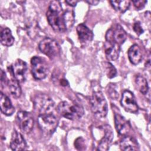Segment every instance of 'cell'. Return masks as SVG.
<instances>
[{"mask_svg":"<svg viewBox=\"0 0 151 151\" xmlns=\"http://www.w3.org/2000/svg\"><path fill=\"white\" fill-rule=\"evenodd\" d=\"M64 13L60 1H52L50 2L47 12V18L49 24L55 32H63L67 29Z\"/></svg>","mask_w":151,"mask_h":151,"instance_id":"6da1fadb","label":"cell"},{"mask_svg":"<svg viewBox=\"0 0 151 151\" xmlns=\"http://www.w3.org/2000/svg\"><path fill=\"white\" fill-rule=\"evenodd\" d=\"M58 113L63 117L70 120H77L81 118L84 113L83 107L76 103L63 101L57 106Z\"/></svg>","mask_w":151,"mask_h":151,"instance_id":"7a4b0ae2","label":"cell"},{"mask_svg":"<svg viewBox=\"0 0 151 151\" xmlns=\"http://www.w3.org/2000/svg\"><path fill=\"white\" fill-rule=\"evenodd\" d=\"M91 109L97 117L103 118L107 114V103L101 91H94L90 100Z\"/></svg>","mask_w":151,"mask_h":151,"instance_id":"3957f363","label":"cell"},{"mask_svg":"<svg viewBox=\"0 0 151 151\" xmlns=\"http://www.w3.org/2000/svg\"><path fill=\"white\" fill-rule=\"evenodd\" d=\"M37 122L41 130L47 134H52L58 124L57 117L51 113L39 114Z\"/></svg>","mask_w":151,"mask_h":151,"instance_id":"277c9868","label":"cell"},{"mask_svg":"<svg viewBox=\"0 0 151 151\" xmlns=\"http://www.w3.org/2000/svg\"><path fill=\"white\" fill-rule=\"evenodd\" d=\"M40 50L51 58L58 56L61 52V48L58 43L49 37L41 40L39 44Z\"/></svg>","mask_w":151,"mask_h":151,"instance_id":"5b68a950","label":"cell"},{"mask_svg":"<svg viewBox=\"0 0 151 151\" xmlns=\"http://www.w3.org/2000/svg\"><path fill=\"white\" fill-rule=\"evenodd\" d=\"M34 109L40 114L50 113L54 107V102L47 95L44 94H37L33 99Z\"/></svg>","mask_w":151,"mask_h":151,"instance_id":"8992f818","label":"cell"},{"mask_svg":"<svg viewBox=\"0 0 151 151\" xmlns=\"http://www.w3.org/2000/svg\"><path fill=\"white\" fill-rule=\"evenodd\" d=\"M127 39V34L119 24H116L106 32V41L119 45L123 44Z\"/></svg>","mask_w":151,"mask_h":151,"instance_id":"52a82bcc","label":"cell"},{"mask_svg":"<svg viewBox=\"0 0 151 151\" xmlns=\"http://www.w3.org/2000/svg\"><path fill=\"white\" fill-rule=\"evenodd\" d=\"M32 76L36 80L45 78L48 74L47 66L40 57L34 56L31 60Z\"/></svg>","mask_w":151,"mask_h":151,"instance_id":"ba28073f","label":"cell"},{"mask_svg":"<svg viewBox=\"0 0 151 151\" xmlns=\"http://www.w3.org/2000/svg\"><path fill=\"white\" fill-rule=\"evenodd\" d=\"M120 103L123 109L127 112L136 113L139 110L133 93L130 90H124L122 96Z\"/></svg>","mask_w":151,"mask_h":151,"instance_id":"9c48e42d","label":"cell"},{"mask_svg":"<svg viewBox=\"0 0 151 151\" xmlns=\"http://www.w3.org/2000/svg\"><path fill=\"white\" fill-rule=\"evenodd\" d=\"M17 119L22 132L25 133H29L32 131L34 124V120L33 116L30 113L25 111H19L17 113Z\"/></svg>","mask_w":151,"mask_h":151,"instance_id":"30bf717a","label":"cell"},{"mask_svg":"<svg viewBox=\"0 0 151 151\" xmlns=\"http://www.w3.org/2000/svg\"><path fill=\"white\" fill-rule=\"evenodd\" d=\"M11 68L13 76L19 82H23L25 80L27 65L24 61L21 59L17 60Z\"/></svg>","mask_w":151,"mask_h":151,"instance_id":"8fae6325","label":"cell"},{"mask_svg":"<svg viewBox=\"0 0 151 151\" xmlns=\"http://www.w3.org/2000/svg\"><path fill=\"white\" fill-rule=\"evenodd\" d=\"M114 124L117 133L122 136H126L130 130V123L120 113H114Z\"/></svg>","mask_w":151,"mask_h":151,"instance_id":"7c38bea8","label":"cell"},{"mask_svg":"<svg viewBox=\"0 0 151 151\" xmlns=\"http://www.w3.org/2000/svg\"><path fill=\"white\" fill-rule=\"evenodd\" d=\"M103 128L104 132V136L100 141L97 150L106 151L109 149V147L113 139L114 134L112 129L110 126L106 124L104 125Z\"/></svg>","mask_w":151,"mask_h":151,"instance_id":"4fadbf2b","label":"cell"},{"mask_svg":"<svg viewBox=\"0 0 151 151\" xmlns=\"http://www.w3.org/2000/svg\"><path fill=\"white\" fill-rule=\"evenodd\" d=\"M8 71L10 74V78H7V85L11 94L15 98H18L21 95V88L19 84V81L14 77L12 74L11 67L8 68Z\"/></svg>","mask_w":151,"mask_h":151,"instance_id":"5bb4252c","label":"cell"},{"mask_svg":"<svg viewBox=\"0 0 151 151\" xmlns=\"http://www.w3.org/2000/svg\"><path fill=\"white\" fill-rule=\"evenodd\" d=\"M27 146L26 142L22 135L16 130H14L12 134L10 147L12 150L19 151L25 149Z\"/></svg>","mask_w":151,"mask_h":151,"instance_id":"9a60e30c","label":"cell"},{"mask_svg":"<svg viewBox=\"0 0 151 151\" xmlns=\"http://www.w3.org/2000/svg\"><path fill=\"white\" fill-rule=\"evenodd\" d=\"M104 50L106 58L109 60L114 61L119 58L120 51V45L106 41L104 44Z\"/></svg>","mask_w":151,"mask_h":151,"instance_id":"2e32d148","label":"cell"},{"mask_svg":"<svg viewBox=\"0 0 151 151\" xmlns=\"http://www.w3.org/2000/svg\"><path fill=\"white\" fill-rule=\"evenodd\" d=\"M0 108L1 112L6 116H11L15 111V109L11 101L3 93L0 94Z\"/></svg>","mask_w":151,"mask_h":151,"instance_id":"e0dca14e","label":"cell"},{"mask_svg":"<svg viewBox=\"0 0 151 151\" xmlns=\"http://www.w3.org/2000/svg\"><path fill=\"white\" fill-rule=\"evenodd\" d=\"M120 148L122 150H138L139 146L136 140L130 136H124L120 142Z\"/></svg>","mask_w":151,"mask_h":151,"instance_id":"ac0fdd59","label":"cell"},{"mask_svg":"<svg viewBox=\"0 0 151 151\" xmlns=\"http://www.w3.org/2000/svg\"><path fill=\"white\" fill-rule=\"evenodd\" d=\"M78 38L81 42H89L93 40V32L84 24H80L77 27Z\"/></svg>","mask_w":151,"mask_h":151,"instance_id":"d6986e66","label":"cell"},{"mask_svg":"<svg viewBox=\"0 0 151 151\" xmlns=\"http://www.w3.org/2000/svg\"><path fill=\"white\" fill-rule=\"evenodd\" d=\"M128 57L131 63L137 65L142 60V53L139 46L137 44L132 45L128 50Z\"/></svg>","mask_w":151,"mask_h":151,"instance_id":"ffe728a7","label":"cell"},{"mask_svg":"<svg viewBox=\"0 0 151 151\" xmlns=\"http://www.w3.org/2000/svg\"><path fill=\"white\" fill-rule=\"evenodd\" d=\"M14 42V38L12 35L11 31L6 28L1 33V42L2 45L7 47L11 46Z\"/></svg>","mask_w":151,"mask_h":151,"instance_id":"44dd1931","label":"cell"},{"mask_svg":"<svg viewBox=\"0 0 151 151\" xmlns=\"http://www.w3.org/2000/svg\"><path fill=\"white\" fill-rule=\"evenodd\" d=\"M135 83L138 90L141 93H142L144 95L147 93L148 90H149V86H148L147 81L145 77H143L142 76L137 75L136 77Z\"/></svg>","mask_w":151,"mask_h":151,"instance_id":"7402d4cb","label":"cell"},{"mask_svg":"<svg viewBox=\"0 0 151 151\" xmlns=\"http://www.w3.org/2000/svg\"><path fill=\"white\" fill-rule=\"evenodd\" d=\"M110 2L116 11L122 13L126 12L129 9L130 5V2L127 0L111 1Z\"/></svg>","mask_w":151,"mask_h":151,"instance_id":"603a6c76","label":"cell"},{"mask_svg":"<svg viewBox=\"0 0 151 151\" xmlns=\"http://www.w3.org/2000/svg\"><path fill=\"white\" fill-rule=\"evenodd\" d=\"M64 21L66 28H70L74 24V12L72 10L68 9L64 11Z\"/></svg>","mask_w":151,"mask_h":151,"instance_id":"cb8c5ba5","label":"cell"},{"mask_svg":"<svg viewBox=\"0 0 151 151\" xmlns=\"http://www.w3.org/2000/svg\"><path fill=\"white\" fill-rule=\"evenodd\" d=\"M104 67L106 74L109 78H114L117 74V71L114 66L110 62H105L104 63Z\"/></svg>","mask_w":151,"mask_h":151,"instance_id":"d4e9b609","label":"cell"},{"mask_svg":"<svg viewBox=\"0 0 151 151\" xmlns=\"http://www.w3.org/2000/svg\"><path fill=\"white\" fill-rule=\"evenodd\" d=\"M75 147L78 150L85 149L86 146L84 144V140L82 137H78L75 140Z\"/></svg>","mask_w":151,"mask_h":151,"instance_id":"484cf974","label":"cell"},{"mask_svg":"<svg viewBox=\"0 0 151 151\" xmlns=\"http://www.w3.org/2000/svg\"><path fill=\"white\" fill-rule=\"evenodd\" d=\"M133 30L136 33V34L138 35L142 34L143 32V29L140 25V23L138 21L134 22V24L133 25Z\"/></svg>","mask_w":151,"mask_h":151,"instance_id":"4316f807","label":"cell"},{"mask_svg":"<svg viewBox=\"0 0 151 151\" xmlns=\"http://www.w3.org/2000/svg\"><path fill=\"white\" fill-rule=\"evenodd\" d=\"M133 4H134V6L136 7V9H142L145 4L147 3V1H143V0H140V1H132Z\"/></svg>","mask_w":151,"mask_h":151,"instance_id":"83f0119b","label":"cell"},{"mask_svg":"<svg viewBox=\"0 0 151 151\" xmlns=\"http://www.w3.org/2000/svg\"><path fill=\"white\" fill-rule=\"evenodd\" d=\"M65 2L71 6H76L77 4L78 3V1L76 0H69V1H65Z\"/></svg>","mask_w":151,"mask_h":151,"instance_id":"f1b7e54d","label":"cell"},{"mask_svg":"<svg viewBox=\"0 0 151 151\" xmlns=\"http://www.w3.org/2000/svg\"><path fill=\"white\" fill-rule=\"evenodd\" d=\"M86 2L90 5H96L99 2V1H87Z\"/></svg>","mask_w":151,"mask_h":151,"instance_id":"f546056e","label":"cell"}]
</instances>
